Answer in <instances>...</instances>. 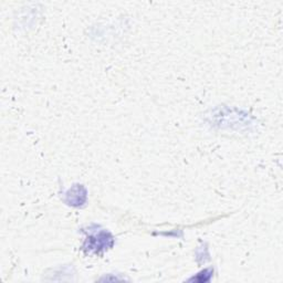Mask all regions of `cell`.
Returning <instances> with one entry per match:
<instances>
[{
  "instance_id": "1",
  "label": "cell",
  "mask_w": 283,
  "mask_h": 283,
  "mask_svg": "<svg viewBox=\"0 0 283 283\" xmlns=\"http://www.w3.org/2000/svg\"><path fill=\"white\" fill-rule=\"evenodd\" d=\"M88 239L90 240V250H95V251L100 249H105L106 247H108V242L112 241L110 235L106 233H100L97 236L90 237Z\"/></svg>"
}]
</instances>
